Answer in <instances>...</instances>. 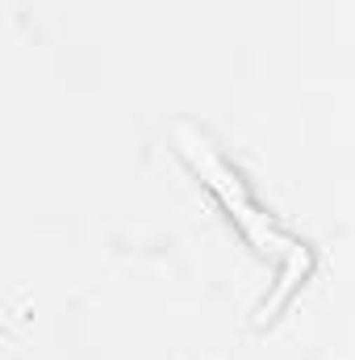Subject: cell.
Segmentation results:
<instances>
[{"mask_svg": "<svg viewBox=\"0 0 355 360\" xmlns=\"http://www.w3.org/2000/svg\"><path fill=\"white\" fill-rule=\"evenodd\" d=\"M180 147H184V155L196 164L201 180H205V184H209V188L222 197V205H226V210L239 218V226H243V231L255 239V248H260V252H267V248L276 243V235H272L267 218L260 214V210H255V201L247 197L243 180L234 176V172H230V168H226V164H222L213 151H209V143H205V139H196L192 130H180Z\"/></svg>", "mask_w": 355, "mask_h": 360, "instance_id": "6da1fadb", "label": "cell"}]
</instances>
